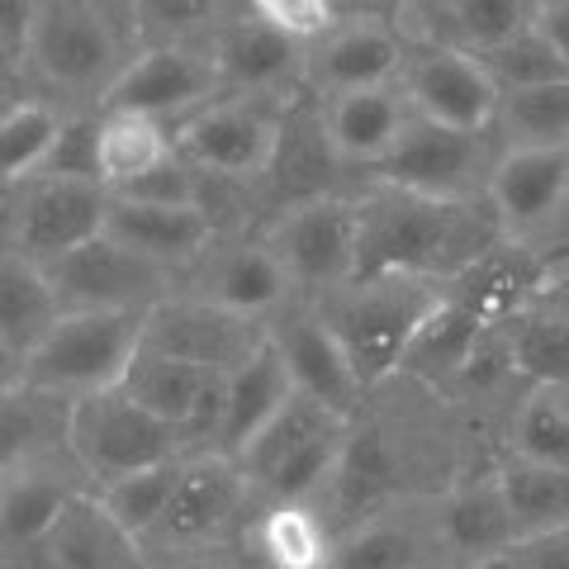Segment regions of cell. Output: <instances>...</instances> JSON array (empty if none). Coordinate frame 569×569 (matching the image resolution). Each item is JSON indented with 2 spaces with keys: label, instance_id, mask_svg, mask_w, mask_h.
<instances>
[{
  "label": "cell",
  "instance_id": "obj_1",
  "mask_svg": "<svg viewBox=\"0 0 569 569\" xmlns=\"http://www.w3.org/2000/svg\"><path fill=\"white\" fill-rule=\"evenodd\" d=\"M503 451L418 376H389L370 385L366 403L347 418L342 460L323 493V512L337 531L395 503H422L447 493L456 479L489 470Z\"/></svg>",
  "mask_w": 569,
  "mask_h": 569
},
{
  "label": "cell",
  "instance_id": "obj_2",
  "mask_svg": "<svg viewBox=\"0 0 569 569\" xmlns=\"http://www.w3.org/2000/svg\"><path fill=\"white\" fill-rule=\"evenodd\" d=\"M356 213H361L356 276L418 271L456 280L479 252L503 238L489 200H432L385 181L356 186Z\"/></svg>",
  "mask_w": 569,
  "mask_h": 569
},
{
  "label": "cell",
  "instance_id": "obj_3",
  "mask_svg": "<svg viewBox=\"0 0 569 569\" xmlns=\"http://www.w3.org/2000/svg\"><path fill=\"white\" fill-rule=\"evenodd\" d=\"M138 43L86 0H43L20 71H6V100L48 96L67 110H100Z\"/></svg>",
  "mask_w": 569,
  "mask_h": 569
},
{
  "label": "cell",
  "instance_id": "obj_4",
  "mask_svg": "<svg viewBox=\"0 0 569 569\" xmlns=\"http://www.w3.org/2000/svg\"><path fill=\"white\" fill-rule=\"evenodd\" d=\"M447 290L451 280H437V276L376 271V276H351L347 284H337L332 295L318 299V313L328 318L337 342L347 347L361 380L380 385L389 376H399L408 342L447 299Z\"/></svg>",
  "mask_w": 569,
  "mask_h": 569
},
{
  "label": "cell",
  "instance_id": "obj_5",
  "mask_svg": "<svg viewBox=\"0 0 569 569\" xmlns=\"http://www.w3.org/2000/svg\"><path fill=\"white\" fill-rule=\"evenodd\" d=\"M142 332H148V309H67L14 380L52 389L62 399L100 395L123 385Z\"/></svg>",
  "mask_w": 569,
  "mask_h": 569
},
{
  "label": "cell",
  "instance_id": "obj_6",
  "mask_svg": "<svg viewBox=\"0 0 569 569\" xmlns=\"http://www.w3.org/2000/svg\"><path fill=\"white\" fill-rule=\"evenodd\" d=\"M257 503H261V493L238 456L194 451V456H186L167 512L157 518L148 537H142V550H148V560L157 565V560L186 556V550L238 541L247 522H252Z\"/></svg>",
  "mask_w": 569,
  "mask_h": 569
},
{
  "label": "cell",
  "instance_id": "obj_7",
  "mask_svg": "<svg viewBox=\"0 0 569 569\" xmlns=\"http://www.w3.org/2000/svg\"><path fill=\"white\" fill-rule=\"evenodd\" d=\"M110 186L81 176L33 171L24 181L0 186V252H20L39 266L77 252L81 242L104 233Z\"/></svg>",
  "mask_w": 569,
  "mask_h": 569
},
{
  "label": "cell",
  "instance_id": "obj_8",
  "mask_svg": "<svg viewBox=\"0 0 569 569\" xmlns=\"http://www.w3.org/2000/svg\"><path fill=\"white\" fill-rule=\"evenodd\" d=\"M71 451L96 479V489H110L138 470L190 456L181 427L142 408L123 385L77 399V408H71Z\"/></svg>",
  "mask_w": 569,
  "mask_h": 569
},
{
  "label": "cell",
  "instance_id": "obj_9",
  "mask_svg": "<svg viewBox=\"0 0 569 569\" xmlns=\"http://www.w3.org/2000/svg\"><path fill=\"white\" fill-rule=\"evenodd\" d=\"M498 157H503V142L493 129H451V123L413 114L395 152L370 167L361 181L403 186L432 200H489Z\"/></svg>",
  "mask_w": 569,
  "mask_h": 569
},
{
  "label": "cell",
  "instance_id": "obj_10",
  "mask_svg": "<svg viewBox=\"0 0 569 569\" xmlns=\"http://www.w3.org/2000/svg\"><path fill=\"white\" fill-rule=\"evenodd\" d=\"M356 171L342 162L328 129V110H323V96H313L309 86L284 96V110H280V133H276V152L266 162L257 194H261V209L266 219L290 204H305V200H323V194H347L356 190Z\"/></svg>",
  "mask_w": 569,
  "mask_h": 569
},
{
  "label": "cell",
  "instance_id": "obj_11",
  "mask_svg": "<svg viewBox=\"0 0 569 569\" xmlns=\"http://www.w3.org/2000/svg\"><path fill=\"white\" fill-rule=\"evenodd\" d=\"M266 238L280 252L299 299L318 305L337 284L356 276V247H361V213H356V190L323 194V200L290 204L266 219Z\"/></svg>",
  "mask_w": 569,
  "mask_h": 569
},
{
  "label": "cell",
  "instance_id": "obj_12",
  "mask_svg": "<svg viewBox=\"0 0 569 569\" xmlns=\"http://www.w3.org/2000/svg\"><path fill=\"white\" fill-rule=\"evenodd\" d=\"M280 110H284V96H219L204 110L171 123L176 152L200 171L261 181V171L276 152Z\"/></svg>",
  "mask_w": 569,
  "mask_h": 569
},
{
  "label": "cell",
  "instance_id": "obj_13",
  "mask_svg": "<svg viewBox=\"0 0 569 569\" xmlns=\"http://www.w3.org/2000/svg\"><path fill=\"white\" fill-rule=\"evenodd\" d=\"M503 238L541 252L569 247V148H503L489 181Z\"/></svg>",
  "mask_w": 569,
  "mask_h": 569
},
{
  "label": "cell",
  "instance_id": "obj_14",
  "mask_svg": "<svg viewBox=\"0 0 569 569\" xmlns=\"http://www.w3.org/2000/svg\"><path fill=\"white\" fill-rule=\"evenodd\" d=\"M48 276L62 309H152L181 290V276L171 266L133 252L110 233L58 257L48 266Z\"/></svg>",
  "mask_w": 569,
  "mask_h": 569
},
{
  "label": "cell",
  "instance_id": "obj_15",
  "mask_svg": "<svg viewBox=\"0 0 569 569\" xmlns=\"http://www.w3.org/2000/svg\"><path fill=\"white\" fill-rule=\"evenodd\" d=\"M223 96L209 43H142L119 71L100 110H129L162 123H181Z\"/></svg>",
  "mask_w": 569,
  "mask_h": 569
},
{
  "label": "cell",
  "instance_id": "obj_16",
  "mask_svg": "<svg viewBox=\"0 0 569 569\" xmlns=\"http://www.w3.org/2000/svg\"><path fill=\"white\" fill-rule=\"evenodd\" d=\"M271 337V323L266 318H247L233 313L213 299H200L190 290L167 295L162 305L148 309V332L142 342L176 356V361H190L200 370H213V376H228L238 370L247 356H257Z\"/></svg>",
  "mask_w": 569,
  "mask_h": 569
},
{
  "label": "cell",
  "instance_id": "obj_17",
  "mask_svg": "<svg viewBox=\"0 0 569 569\" xmlns=\"http://www.w3.org/2000/svg\"><path fill=\"white\" fill-rule=\"evenodd\" d=\"M181 290L213 299V305L247 313V318H266V323H271L284 305L299 299L280 252L271 247V238H266V228L213 238L204 247V257L181 276Z\"/></svg>",
  "mask_w": 569,
  "mask_h": 569
},
{
  "label": "cell",
  "instance_id": "obj_18",
  "mask_svg": "<svg viewBox=\"0 0 569 569\" xmlns=\"http://www.w3.org/2000/svg\"><path fill=\"white\" fill-rule=\"evenodd\" d=\"M413 52V39L399 20H376V14H342L323 39L309 43L305 86L313 96H347L366 86H389L403 77V62Z\"/></svg>",
  "mask_w": 569,
  "mask_h": 569
},
{
  "label": "cell",
  "instance_id": "obj_19",
  "mask_svg": "<svg viewBox=\"0 0 569 569\" xmlns=\"http://www.w3.org/2000/svg\"><path fill=\"white\" fill-rule=\"evenodd\" d=\"M399 81L413 100V114L451 123V129H493L498 100H503L479 52L441 43H413Z\"/></svg>",
  "mask_w": 569,
  "mask_h": 569
},
{
  "label": "cell",
  "instance_id": "obj_20",
  "mask_svg": "<svg viewBox=\"0 0 569 569\" xmlns=\"http://www.w3.org/2000/svg\"><path fill=\"white\" fill-rule=\"evenodd\" d=\"M271 342L290 366V380L299 395H309L318 403H328L337 418H351L366 403L370 385L361 380V370L351 366L347 347L337 342V332L328 328V318L318 313L309 299H295L271 318Z\"/></svg>",
  "mask_w": 569,
  "mask_h": 569
},
{
  "label": "cell",
  "instance_id": "obj_21",
  "mask_svg": "<svg viewBox=\"0 0 569 569\" xmlns=\"http://www.w3.org/2000/svg\"><path fill=\"white\" fill-rule=\"evenodd\" d=\"M209 52L213 67H219L223 96H290L305 86L309 43L266 24L247 6H238L209 33Z\"/></svg>",
  "mask_w": 569,
  "mask_h": 569
},
{
  "label": "cell",
  "instance_id": "obj_22",
  "mask_svg": "<svg viewBox=\"0 0 569 569\" xmlns=\"http://www.w3.org/2000/svg\"><path fill=\"white\" fill-rule=\"evenodd\" d=\"M96 479L86 475L77 451L20 460L0 470V550L43 541L52 522L67 512L71 498L91 493Z\"/></svg>",
  "mask_w": 569,
  "mask_h": 569
},
{
  "label": "cell",
  "instance_id": "obj_23",
  "mask_svg": "<svg viewBox=\"0 0 569 569\" xmlns=\"http://www.w3.org/2000/svg\"><path fill=\"white\" fill-rule=\"evenodd\" d=\"M432 512H437V537H441L447 565H475L518 546V518L508 508L498 466L456 479L447 493L432 498Z\"/></svg>",
  "mask_w": 569,
  "mask_h": 569
},
{
  "label": "cell",
  "instance_id": "obj_24",
  "mask_svg": "<svg viewBox=\"0 0 569 569\" xmlns=\"http://www.w3.org/2000/svg\"><path fill=\"white\" fill-rule=\"evenodd\" d=\"M441 537L432 498L422 503H395L370 518L337 531L332 569H441Z\"/></svg>",
  "mask_w": 569,
  "mask_h": 569
},
{
  "label": "cell",
  "instance_id": "obj_25",
  "mask_svg": "<svg viewBox=\"0 0 569 569\" xmlns=\"http://www.w3.org/2000/svg\"><path fill=\"white\" fill-rule=\"evenodd\" d=\"M541 0H408L399 24L413 43L489 52L518 29L537 24Z\"/></svg>",
  "mask_w": 569,
  "mask_h": 569
},
{
  "label": "cell",
  "instance_id": "obj_26",
  "mask_svg": "<svg viewBox=\"0 0 569 569\" xmlns=\"http://www.w3.org/2000/svg\"><path fill=\"white\" fill-rule=\"evenodd\" d=\"M62 313L67 309L52 290L48 266L20 252H0V385L20 376Z\"/></svg>",
  "mask_w": 569,
  "mask_h": 569
},
{
  "label": "cell",
  "instance_id": "obj_27",
  "mask_svg": "<svg viewBox=\"0 0 569 569\" xmlns=\"http://www.w3.org/2000/svg\"><path fill=\"white\" fill-rule=\"evenodd\" d=\"M104 233L142 257L171 266L176 276H186L204 257V247L219 238L200 204H148V200H129V194H114V190H110Z\"/></svg>",
  "mask_w": 569,
  "mask_h": 569
},
{
  "label": "cell",
  "instance_id": "obj_28",
  "mask_svg": "<svg viewBox=\"0 0 569 569\" xmlns=\"http://www.w3.org/2000/svg\"><path fill=\"white\" fill-rule=\"evenodd\" d=\"M323 110H328V129H332L337 152H342V162L356 171V181L376 162H385V157L395 152V142L403 138V129L413 123V100H408L403 81L328 96Z\"/></svg>",
  "mask_w": 569,
  "mask_h": 569
},
{
  "label": "cell",
  "instance_id": "obj_29",
  "mask_svg": "<svg viewBox=\"0 0 569 569\" xmlns=\"http://www.w3.org/2000/svg\"><path fill=\"white\" fill-rule=\"evenodd\" d=\"M546 257L550 252H541V247H531V242L498 238L489 252H479L466 271L451 280V295L460 305H470L489 328H498L531 305L541 271H546Z\"/></svg>",
  "mask_w": 569,
  "mask_h": 569
},
{
  "label": "cell",
  "instance_id": "obj_30",
  "mask_svg": "<svg viewBox=\"0 0 569 569\" xmlns=\"http://www.w3.org/2000/svg\"><path fill=\"white\" fill-rule=\"evenodd\" d=\"M242 541L266 569H332L337 556V527L323 503H295V498H261Z\"/></svg>",
  "mask_w": 569,
  "mask_h": 569
},
{
  "label": "cell",
  "instance_id": "obj_31",
  "mask_svg": "<svg viewBox=\"0 0 569 569\" xmlns=\"http://www.w3.org/2000/svg\"><path fill=\"white\" fill-rule=\"evenodd\" d=\"M48 550L58 569H152L148 550L104 508L100 489L71 498L67 512L48 531Z\"/></svg>",
  "mask_w": 569,
  "mask_h": 569
},
{
  "label": "cell",
  "instance_id": "obj_32",
  "mask_svg": "<svg viewBox=\"0 0 569 569\" xmlns=\"http://www.w3.org/2000/svg\"><path fill=\"white\" fill-rule=\"evenodd\" d=\"M290 399H295L290 366H284V356L276 351L271 337H266V347L257 356H247L238 370H228V403H223L219 451L242 456L257 441L261 427L271 422Z\"/></svg>",
  "mask_w": 569,
  "mask_h": 569
},
{
  "label": "cell",
  "instance_id": "obj_33",
  "mask_svg": "<svg viewBox=\"0 0 569 569\" xmlns=\"http://www.w3.org/2000/svg\"><path fill=\"white\" fill-rule=\"evenodd\" d=\"M71 408L77 399H62L39 385H0V470L71 451Z\"/></svg>",
  "mask_w": 569,
  "mask_h": 569
},
{
  "label": "cell",
  "instance_id": "obj_34",
  "mask_svg": "<svg viewBox=\"0 0 569 569\" xmlns=\"http://www.w3.org/2000/svg\"><path fill=\"white\" fill-rule=\"evenodd\" d=\"M485 332H489L485 318H479L470 305H460V299L447 290V299L432 309V318L418 328L413 342H408L399 370H408V376H418V380L441 389L460 366L470 361V351Z\"/></svg>",
  "mask_w": 569,
  "mask_h": 569
},
{
  "label": "cell",
  "instance_id": "obj_35",
  "mask_svg": "<svg viewBox=\"0 0 569 569\" xmlns=\"http://www.w3.org/2000/svg\"><path fill=\"white\" fill-rule=\"evenodd\" d=\"M67 104L48 96H20L0 104V186L43 171L67 129Z\"/></svg>",
  "mask_w": 569,
  "mask_h": 569
},
{
  "label": "cell",
  "instance_id": "obj_36",
  "mask_svg": "<svg viewBox=\"0 0 569 569\" xmlns=\"http://www.w3.org/2000/svg\"><path fill=\"white\" fill-rule=\"evenodd\" d=\"M171 152H176L171 123L129 110H100V181L110 190L162 167Z\"/></svg>",
  "mask_w": 569,
  "mask_h": 569
},
{
  "label": "cell",
  "instance_id": "obj_37",
  "mask_svg": "<svg viewBox=\"0 0 569 569\" xmlns=\"http://www.w3.org/2000/svg\"><path fill=\"white\" fill-rule=\"evenodd\" d=\"M503 456L569 470V385H531L503 427Z\"/></svg>",
  "mask_w": 569,
  "mask_h": 569
},
{
  "label": "cell",
  "instance_id": "obj_38",
  "mask_svg": "<svg viewBox=\"0 0 569 569\" xmlns=\"http://www.w3.org/2000/svg\"><path fill=\"white\" fill-rule=\"evenodd\" d=\"M493 133L503 148H569V77L503 91Z\"/></svg>",
  "mask_w": 569,
  "mask_h": 569
},
{
  "label": "cell",
  "instance_id": "obj_39",
  "mask_svg": "<svg viewBox=\"0 0 569 569\" xmlns=\"http://www.w3.org/2000/svg\"><path fill=\"white\" fill-rule=\"evenodd\" d=\"M498 479H503L508 508H512V518H518V541L569 527V470L565 466L503 456L498 460Z\"/></svg>",
  "mask_w": 569,
  "mask_h": 569
},
{
  "label": "cell",
  "instance_id": "obj_40",
  "mask_svg": "<svg viewBox=\"0 0 569 569\" xmlns=\"http://www.w3.org/2000/svg\"><path fill=\"white\" fill-rule=\"evenodd\" d=\"M209 380H213V370L176 361V356L142 342L138 356H133V366H129V376H123V389H129L142 408H152L157 418L186 427V418L194 413V403H200Z\"/></svg>",
  "mask_w": 569,
  "mask_h": 569
},
{
  "label": "cell",
  "instance_id": "obj_41",
  "mask_svg": "<svg viewBox=\"0 0 569 569\" xmlns=\"http://www.w3.org/2000/svg\"><path fill=\"white\" fill-rule=\"evenodd\" d=\"M512 361L531 385H569V309L527 305L508 323Z\"/></svg>",
  "mask_w": 569,
  "mask_h": 569
},
{
  "label": "cell",
  "instance_id": "obj_42",
  "mask_svg": "<svg viewBox=\"0 0 569 569\" xmlns=\"http://www.w3.org/2000/svg\"><path fill=\"white\" fill-rule=\"evenodd\" d=\"M342 422L347 418H337L328 403H318V399H309V395H299L295 389V399L261 427L257 441L238 460H242V470L252 475V485H261V479L271 475L276 466H284L299 447H309L313 437H323V432H332V427H342Z\"/></svg>",
  "mask_w": 569,
  "mask_h": 569
},
{
  "label": "cell",
  "instance_id": "obj_43",
  "mask_svg": "<svg viewBox=\"0 0 569 569\" xmlns=\"http://www.w3.org/2000/svg\"><path fill=\"white\" fill-rule=\"evenodd\" d=\"M242 0H133V29L142 43H209V33Z\"/></svg>",
  "mask_w": 569,
  "mask_h": 569
},
{
  "label": "cell",
  "instance_id": "obj_44",
  "mask_svg": "<svg viewBox=\"0 0 569 569\" xmlns=\"http://www.w3.org/2000/svg\"><path fill=\"white\" fill-rule=\"evenodd\" d=\"M342 437H347V422L323 437H313L309 447H299L284 466L266 475L257 493L261 498H295V503H323V493L337 475V460H342Z\"/></svg>",
  "mask_w": 569,
  "mask_h": 569
},
{
  "label": "cell",
  "instance_id": "obj_45",
  "mask_svg": "<svg viewBox=\"0 0 569 569\" xmlns=\"http://www.w3.org/2000/svg\"><path fill=\"white\" fill-rule=\"evenodd\" d=\"M489 67V77L498 81V91H522V86H541V81H560L569 77V62L556 52V43L546 39L537 24L518 29L512 39L493 43L489 52H479Z\"/></svg>",
  "mask_w": 569,
  "mask_h": 569
},
{
  "label": "cell",
  "instance_id": "obj_46",
  "mask_svg": "<svg viewBox=\"0 0 569 569\" xmlns=\"http://www.w3.org/2000/svg\"><path fill=\"white\" fill-rule=\"evenodd\" d=\"M181 466H186V456L181 460H167V466H152V470H138L129 479H119V485L100 489L104 508H110L114 518L142 541L157 527V518L167 512L171 489H176V479H181Z\"/></svg>",
  "mask_w": 569,
  "mask_h": 569
},
{
  "label": "cell",
  "instance_id": "obj_47",
  "mask_svg": "<svg viewBox=\"0 0 569 569\" xmlns=\"http://www.w3.org/2000/svg\"><path fill=\"white\" fill-rule=\"evenodd\" d=\"M43 171L81 176V181H100V110H71L67 114V129H62L58 148H52Z\"/></svg>",
  "mask_w": 569,
  "mask_h": 569
},
{
  "label": "cell",
  "instance_id": "obj_48",
  "mask_svg": "<svg viewBox=\"0 0 569 569\" xmlns=\"http://www.w3.org/2000/svg\"><path fill=\"white\" fill-rule=\"evenodd\" d=\"M252 14H261L266 24L284 29L290 39L299 43H313L323 39V33L342 20V10H337V0H242Z\"/></svg>",
  "mask_w": 569,
  "mask_h": 569
},
{
  "label": "cell",
  "instance_id": "obj_49",
  "mask_svg": "<svg viewBox=\"0 0 569 569\" xmlns=\"http://www.w3.org/2000/svg\"><path fill=\"white\" fill-rule=\"evenodd\" d=\"M194 186H200V171L194 162H186L181 152H171L162 167H152L148 176L119 186L114 194H129V200H148V204H194Z\"/></svg>",
  "mask_w": 569,
  "mask_h": 569
},
{
  "label": "cell",
  "instance_id": "obj_50",
  "mask_svg": "<svg viewBox=\"0 0 569 569\" xmlns=\"http://www.w3.org/2000/svg\"><path fill=\"white\" fill-rule=\"evenodd\" d=\"M43 0H0V71H20Z\"/></svg>",
  "mask_w": 569,
  "mask_h": 569
},
{
  "label": "cell",
  "instance_id": "obj_51",
  "mask_svg": "<svg viewBox=\"0 0 569 569\" xmlns=\"http://www.w3.org/2000/svg\"><path fill=\"white\" fill-rule=\"evenodd\" d=\"M152 569H266V565H261L257 550L238 537V541H219V546H204V550H186V556L157 560Z\"/></svg>",
  "mask_w": 569,
  "mask_h": 569
},
{
  "label": "cell",
  "instance_id": "obj_52",
  "mask_svg": "<svg viewBox=\"0 0 569 569\" xmlns=\"http://www.w3.org/2000/svg\"><path fill=\"white\" fill-rule=\"evenodd\" d=\"M512 560H518V569H569V527L522 537L512 546Z\"/></svg>",
  "mask_w": 569,
  "mask_h": 569
},
{
  "label": "cell",
  "instance_id": "obj_53",
  "mask_svg": "<svg viewBox=\"0 0 569 569\" xmlns=\"http://www.w3.org/2000/svg\"><path fill=\"white\" fill-rule=\"evenodd\" d=\"M537 29L546 33L550 43H556V52L569 62V0H541V10H537Z\"/></svg>",
  "mask_w": 569,
  "mask_h": 569
},
{
  "label": "cell",
  "instance_id": "obj_54",
  "mask_svg": "<svg viewBox=\"0 0 569 569\" xmlns=\"http://www.w3.org/2000/svg\"><path fill=\"white\" fill-rule=\"evenodd\" d=\"M408 0H337L342 14H376V20H399Z\"/></svg>",
  "mask_w": 569,
  "mask_h": 569
},
{
  "label": "cell",
  "instance_id": "obj_55",
  "mask_svg": "<svg viewBox=\"0 0 569 569\" xmlns=\"http://www.w3.org/2000/svg\"><path fill=\"white\" fill-rule=\"evenodd\" d=\"M86 6H96L100 14H110V20L138 43V29H133V0H86Z\"/></svg>",
  "mask_w": 569,
  "mask_h": 569
},
{
  "label": "cell",
  "instance_id": "obj_56",
  "mask_svg": "<svg viewBox=\"0 0 569 569\" xmlns=\"http://www.w3.org/2000/svg\"><path fill=\"white\" fill-rule=\"evenodd\" d=\"M470 569H518V560H512V550H503V556H485V560H475Z\"/></svg>",
  "mask_w": 569,
  "mask_h": 569
}]
</instances>
